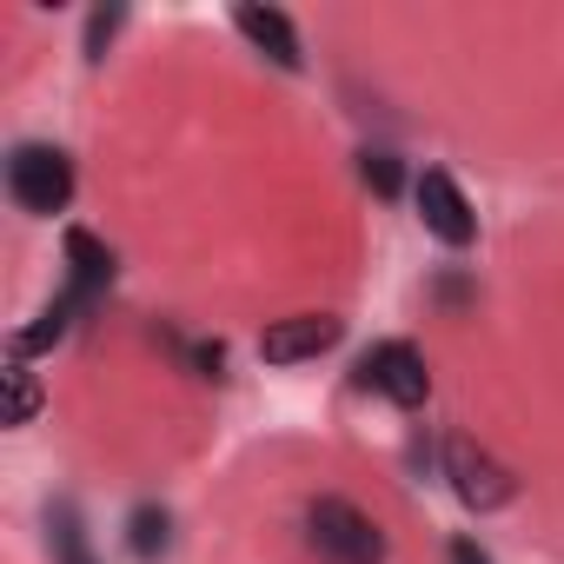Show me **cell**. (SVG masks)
<instances>
[{"instance_id":"6da1fadb","label":"cell","mask_w":564,"mask_h":564,"mask_svg":"<svg viewBox=\"0 0 564 564\" xmlns=\"http://www.w3.org/2000/svg\"><path fill=\"white\" fill-rule=\"evenodd\" d=\"M8 193H14L21 213L54 219V213H67V199H74V160H67L61 147L28 140V147L8 153Z\"/></svg>"},{"instance_id":"7a4b0ae2","label":"cell","mask_w":564,"mask_h":564,"mask_svg":"<svg viewBox=\"0 0 564 564\" xmlns=\"http://www.w3.org/2000/svg\"><path fill=\"white\" fill-rule=\"evenodd\" d=\"M306 531H313V551H326L333 564H386V531L346 498H319L306 511Z\"/></svg>"},{"instance_id":"3957f363","label":"cell","mask_w":564,"mask_h":564,"mask_svg":"<svg viewBox=\"0 0 564 564\" xmlns=\"http://www.w3.org/2000/svg\"><path fill=\"white\" fill-rule=\"evenodd\" d=\"M445 478H452L458 505H471V511H498L518 498V478L491 452H478L471 438H445Z\"/></svg>"},{"instance_id":"277c9868","label":"cell","mask_w":564,"mask_h":564,"mask_svg":"<svg viewBox=\"0 0 564 564\" xmlns=\"http://www.w3.org/2000/svg\"><path fill=\"white\" fill-rule=\"evenodd\" d=\"M359 386H372V392H386L392 405H425V392H432V372H425V359H419V346H405V339H386V346H372L366 359H359Z\"/></svg>"},{"instance_id":"5b68a950","label":"cell","mask_w":564,"mask_h":564,"mask_svg":"<svg viewBox=\"0 0 564 564\" xmlns=\"http://www.w3.org/2000/svg\"><path fill=\"white\" fill-rule=\"evenodd\" d=\"M419 219H425V232L438 246H471L478 239V213H471V199L458 193V180L445 166H432L419 180Z\"/></svg>"},{"instance_id":"8992f818","label":"cell","mask_w":564,"mask_h":564,"mask_svg":"<svg viewBox=\"0 0 564 564\" xmlns=\"http://www.w3.org/2000/svg\"><path fill=\"white\" fill-rule=\"evenodd\" d=\"M346 339V319H333V313H300V319H279V326H265V339H259V359L265 366H300V359H319V352H333Z\"/></svg>"},{"instance_id":"52a82bcc","label":"cell","mask_w":564,"mask_h":564,"mask_svg":"<svg viewBox=\"0 0 564 564\" xmlns=\"http://www.w3.org/2000/svg\"><path fill=\"white\" fill-rule=\"evenodd\" d=\"M232 28H239V34H246L272 67H286V74H300V67H306L300 34H293V21L279 14V8H252V0H246V8H232Z\"/></svg>"},{"instance_id":"ba28073f","label":"cell","mask_w":564,"mask_h":564,"mask_svg":"<svg viewBox=\"0 0 564 564\" xmlns=\"http://www.w3.org/2000/svg\"><path fill=\"white\" fill-rule=\"evenodd\" d=\"M67 265H74V286H80L87 300H94V293L107 286V279H113V252H107L94 232H80V226L67 232Z\"/></svg>"},{"instance_id":"9c48e42d","label":"cell","mask_w":564,"mask_h":564,"mask_svg":"<svg viewBox=\"0 0 564 564\" xmlns=\"http://www.w3.org/2000/svg\"><path fill=\"white\" fill-rule=\"evenodd\" d=\"M166 544H173V518H166V505H140L133 518H127V551L133 557H166Z\"/></svg>"},{"instance_id":"30bf717a","label":"cell","mask_w":564,"mask_h":564,"mask_svg":"<svg viewBox=\"0 0 564 564\" xmlns=\"http://www.w3.org/2000/svg\"><path fill=\"white\" fill-rule=\"evenodd\" d=\"M54 551H61V564H94V551H87V531H80V511L74 505H54Z\"/></svg>"},{"instance_id":"8fae6325","label":"cell","mask_w":564,"mask_h":564,"mask_svg":"<svg viewBox=\"0 0 564 564\" xmlns=\"http://www.w3.org/2000/svg\"><path fill=\"white\" fill-rule=\"evenodd\" d=\"M359 173H366V186H372L379 199H392V193H399V180H405L392 153H359Z\"/></svg>"},{"instance_id":"7c38bea8","label":"cell","mask_w":564,"mask_h":564,"mask_svg":"<svg viewBox=\"0 0 564 564\" xmlns=\"http://www.w3.org/2000/svg\"><path fill=\"white\" fill-rule=\"evenodd\" d=\"M8 386H14V425H28V419H34V405H41V392H34V379H28V366H21V359L8 366Z\"/></svg>"},{"instance_id":"4fadbf2b","label":"cell","mask_w":564,"mask_h":564,"mask_svg":"<svg viewBox=\"0 0 564 564\" xmlns=\"http://www.w3.org/2000/svg\"><path fill=\"white\" fill-rule=\"evenodd\" d=\"M113 28H120V8H100V14L87 21V61H100V47L113 41Z\"/></svg>"},{"instance_id":"5bb4252c","label":"cell","mask_w":564,"mask_h":564,"mask_svg":"<svg viewBox=\"0 0 564 564\" xmlns=\"http://www.w3.org/2000/svg\"><path fill=\"white\" fill-rule=\"evenodd\" d=\"M452 564H491V557H485L471 538H452Z\"/></svg>"}]
</instances>
